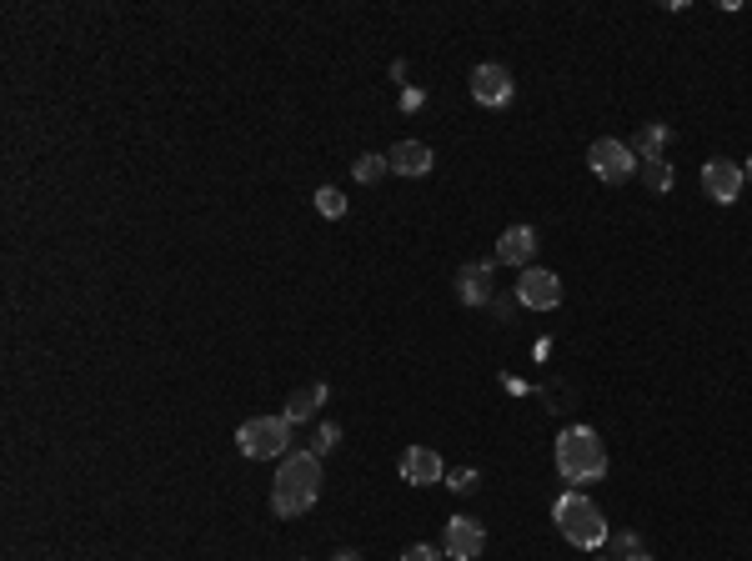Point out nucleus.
<instances>
[{"label": "nucleus", "instance_id": "nucleus-24", "mask_svg": "<svg viewBox=\"0 0 752 561\" xmlns=\"http://www.w3.org/2000/svg\"><path fill=\"white\" fill-rule=\"evenodd\" d=\"M747 181H752V161H747Z\"/></svg>", "mask_w": 752, "mask_h": 561}, {"label": "nucleus", "instance_id": "nucleus-18", "mask_svg": "<svg viewBox=\"0 0 752 561\" xmlns=\"http://www.w3.org/2000/svg\"><path fill=\"white\" fill-rule=\"evenodd\" d=\"M311 201H316V211H321L326 221H341V216H346V196H341L336 186H321Z\"/></svg>", "mask_w": 752, "mask_h": 561}, {"label": "nucleus", "instance_id": "nucleus-9", "mask_svg": "<svg viewBox=\"0 0 752 561\" xmlns=\"http://www.w3.org/2000/svg\"><path fill=\"white\" fill-rule=\"evenodd\" d=\"M487 551V531H482V521H472V516H452L447 521V556L452 561H477Z\"/></svg>", "mask_w": 752, "mask_h": 561}, {"label": "nucleus", "instance_id": "nucleus-12", "mask_svg": "<svg viewBox=\"0 0 752 561\" xmlns=\"http://www.w3.org/2000/svg\"><path fill=\"white\" fill-rule=\"evenodd\" d=\"M387 161H392V176H427L437 156H432L427 141H397Z\"/></svg>", "mask_w": 752, "mask_h": 561}, {"label": "nucleus", "instance_id": "nucleus-10", "mask_svg": "<svg viewBox=\"0 0 752 561\" xmlns=\"http://www.w3.org/2000/svg\"><path fill=\"white\" fill-rule=\"evenodd\" d=\"M532 256H537V231H532V226H507V231L497 236V261H507V266H532Z\"/></svg>", "mask_w": 752, "mask_h": 561}, {"label": "nucleus", "instance_id": "nucleus-4", "mask_svg": "<svg viewBox=\"0 0 752 561\" xmlns=\"http://www.w3.org/2000/svg\"><path fill=\"white\" fill-rule=\"evenodd\" d=\"M236 446L251 461H286L291 456V421L286 416H251L236 426Z\"/></svg>", "mask_w": 752, "mask_h": 561}, {"label": "nucleus", "instance_id": "nucleus-1", "mask_svg": "<svg viewBox=\"0 0 752 561\" xmlns=\"http://www.w3.org/2000/svg\"><path fill=\"white\" fill-rule=\"evenodd\" d=\"M316 496H321V456L291 451V456L281 461L276 481H271V511H276L281 521H291V516L311 511Z\"/></svg>", "mask_w": 752, "mask_h": 561}, {"label": "nucleus", "instance_id": "nucleus-23", "mask_svg": "<svg viewBox=\"0 0 752 561\" xmlns=\"http://www.w3.org/2000/svg\"><path fill=\"white\" fill-rule=\"evenodd\" d=\"M331 561H361V556H356V551H336Z\"/></svg>", "mask_w": 752, "mask_h": 561}, {"label": "nucleus", "instance_id": "nucleus-14", "mask_svg": "<svg viewBox=\"0 0 752 561\" xmlns=\"http://www.w3.org/2000/svg\"><path fill=\"white\" fill-rule=\"evenodd\" d=\"M667 146H672V131H667V126H647V131L632 141V156H637V161H667Z\"/></svg>", "mask_w": 752, "mask_h": 561}, {"label": "nucleus", "instance_id": "nucleus-5", "mask_svg": "<svg viewBox=\"0 0 752 561\" xmlns=\"http://www.w3.org/2000/svg\"><path fill=\"white\" fill-rule=\"evenodd\" d=\"M587 166H592V176H597V181H607V186H622V181H632V171H637V156H632V146H627V141H612V136H602V141H592V151H587Z\"/></svg>", "mask_w": 752, "mask_h": 561}, {"label": "nucleus", "instance_id": "nucleus-3", "mask_svg": "<svg viewBox=\"0 0 752 561\" xmlns=\"http://www.w3.org/2000/svg\"><path fill=\"white\" fill-rule=\"evenodd\" d=\"M552 521H557V531L572 541V546H582V551H597V546H607V516L592 506V496H582V491H567V496H557V506H552Z\"/></svg>", "mask_w": 752, "mask_h": 561}, {"label": "nucleus", "instance_id": "nucleus-8", "mask_svg": "<svg viewBox=\"0 0 752 561\" xmlns=\"http://www.w3.org/2000/svg\"><path fill=\"white\" fill-rule=\"evenodd\" d=\"M742 186H747V171H742L737 161H707V166H702V191H707L717 206H732V201L742 196Z\"/></svg>", "mask_w": 752, "mask_h": 561}, {"label": "nucleus", "instance_id": "nucleus-19", "mask_svg": "<svg viewBox=\"0 0 752 561\" xmlns=\"http://www.w3.org/2000/svg\"><path fill=\"white\" fill-rule=\"evenodd\" d=\"M336 441H341V431H336V426H321V431H316V441H311V456H326Z\"/></svg>", "mask_w": 752, "mask_h": 561}, {"label": "nucleus", "instance_id": "nucleus-17", "mask_svg": "<svg viewBox=\"0 0 752 561\" xmlns=\"http://www.w3.org/2000/svg\"><path fill=\"white\" fill-rule=\"evenodd\" d=\"M637 176H642L647 191H672V181H677L667 161H637Z\"/></svg>", "mask_w": 752, "mask_h": 561}, {"label": "nucleus", "instance_id": "nucleus-16", "mask_svg": "<svg viewBox=\"0 0 752 561\" xmlns=\"http://www.w3.org/2000/svg\"><path fill=\"white\" fill-rule=\"evenodd\" d=\"M387 171H392V161H387L382 151H366V156H356V166H351V176H356L361 186H376Z\"/></svg>", "mask_w": 752, "mask_h": 561}, {"label": "nucleus", "instance_id": "nucleus-21", "mask_svg": "<svg viewBox=\"0 0 752 561\" xmlns=\"http://www.w3.org/2000/svg\"><path fill=\"white\" fill-rule=\"evenodd\" d=\"M607 541H612V551H617V556H642V541H637L632 531H622V536H607Z\"/></svg>", "mask_w": 752, "mask_h": 561}, {"label": "nucleus", "instance_id": "nucleus-7", "mask_svg": "<svg viewBox=\"0 0 752 561\" xmlns=\"http://www.w3.org/2000/svg\"><path fill=\"white\" fill-rule=\"evenodd\" d=\"M517 301L527 311H557L562 306V276L557 271H542V266H527L522 281H517Z\"/></svg>", "mask_w": 752, "mask_h": 561}, {"label": "nucleus", "instance_id": "nucleus-22", "mask_svg": "<svg viewBox=\"0 0 752 561\" xmlns=\"http://www.w3.org/2000/svg\"><path fill=\"white\" fill-rule=\"evenodd\" d=\"M402 561H442V556H437V546L417 541V546H407V551H402Z\"/></svg>", "mask_w": 752, "mask_h": 561}, {"label": "nucleus", "instance_id": "nucleus-13", "mask_svg": "<svg viewBox=\"0 0 752 561\" xmlns=\"http://www.w3.org/2000/svg\"><path fill=\"white\" fill-rule=\"evenodd\" d=\"M457 296L467 306H487L492 301V261H472L457 271Z\"/></svg>", "mask_w": 752, "mask_h": 561}, {"label": "nucleus", "instance_id": "nucleus-11", "mask_svg": "<svg viewBox=\"0 0 752 561\" xmlns=\"http://www.w3.org/2000/svg\"><path fill=\"white\" fill-rule=\"evenodd\" d=\"M402 481H412V486L442 481V456H437L432 446H407V451H402Z\"/></svg>", "mask_w": 752, "mask_h": 561}, {"label": "nucleus", "instance_id": "nucleus-6", "mask_svg": "<svg viewBox=\"0 0 752 561\" xmlns=\"http://www.w3.org/2000/svg\"><path fill=\"white\" fill-rule=\"evenodd\" d=\"M512 96H517V81H512L507 66H497V61L472 66V101H477V106L497 111V106H512Z\"/></svg>", "mask_w": 752, "mask_h": 561}, {"label": "nucleus", "instance_id": "nucleus-20", "mask_svg": "<svg viewBox=\"0 0 752 561\" xmlns=\"http://www.w3.org/2000/svg\"><path fill=\"white\" fill-rule=\"evenodd\" d=\"M447 486H452L457 496H467V491H477V471H472V466H467V471H452V476H447Z\"/></svg>", "mask_w": 752, "mask_h": 561}, {"label": "nucleus", "instance_id": "nucleus-15", "mask_svg": "<svg viewBox=\"0 0 752 561\" xmlns=\"http://www.w3.org/2000/svg\"><path fill=\"white\" fill-rule=\"evenodd\" d=\"M321 401H326V386H306V391H296V396L286 401V411H281V416H286L291 426H296V421H311V411H316Z\"/></svg>", "mask_w": 752, "mask_h": 561}, {"label": "nucleus", "instance_id": "nucleus-2", "mask_svg": "<svg viewBox=\"0 0 752 561\" xmlns=\"http://www.w3.org/2000/svg\"><path fill=\"white\" fill-rule=\"evenodd\" d=\"M552 461H557V476L572 481V486H587V481H602V476H607V446H602V436H597L592 426H567V431L557 436Z\"/></svg>", "mask_w": 752, "mask_h": 561}, {"label": "nucleus", "instance_id": "nucleus-25", "mask_svg": "<svg viewBox=\"0 0 752 561\" xmlns=\"http://www.w3.org/2000/svg\"><path fill=\"white\" fill-rule=\"evenodd\" d=\"M597 561H612V556H597Z\"/></svg>", "mask_w": 752, "mask_h": 561}]
</instances>
